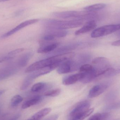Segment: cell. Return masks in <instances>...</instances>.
<instances>
[{
	"label": "cell",
	"instance_id": "12",
	"mask_svg": "<svg viewBox=\"0 0 120 120\" xmlns=\"http://www.w3.org/2000/svg\"><path fill=\"white\" fill-rule=\"evenodd\" d=\"M96 26L97 24L95 20H91L87 21L82 28L75 32V35L77 36L87 33L95 29Z\"/></svg>",
	"mask_w": 120,
	"mask_h": 120
},
{
	"label": "cell",
	"instance_id": "8",
	"mask_svg": "<svg viewBox=\"0 0 120 120\" xmlns=\"http://www.w3.org/2000/svg\"><path fill=\"white\" fill-rule=\"evenodd\" d=\"M77 67V64L75 62L68 60L62 62L58 66L57 72L60 74H66L76 70Z\"/></svg>",
	"mask_w": 120,
	"mask_h": 120
},
{
	"label": "cell",
	"instance_id": "23",
	"mask_svg": "<svg viewBox=\"0 0 120 120\" xmlns=\"http://www.w3.org/2000/svg\"><path fill=\"white\" fill-rule=\"evenodd\" d=\"M94 70V67L93 66L90 64H84L82 65L80 68L79 72L87 73L91 72Z\"/></svg>",
	"mask_w": 120,
	"mask_h": 120
},
{
	"label": "cell",
	"instance_id": "19",
	"mask_svg": "<svg viewBox=\"0 0 120 120\" xmlns=\"http://www.w3.org/2000/svg\"><path fill=\"white\" fill-rule=\"evenodd\" d=\"M110 116L109 113L104 112L102 113H97L92 116L89 118L90 120H103L108 119Z\"/></svg>",
	"mask_w": 120,
	"mask_h": 120
},
{
	"label": "cell",
	"instance_id": "20",
	"mask_svg": "<svg viewBox=\"0 0 120 120\" xmlns=\"http://www.w3.org/2000/svg\"><path fill=\"white\" fill-rule=\"evenodd\" d=\"M47 86L46 84L44 82H38L34 85L31 89V91L33 92H38L43 91L45 89Z\"/></svg>",
	"mask_w": 120,
	"mask_h": 120
},
{
	"label": "cell",
	"instance_id": "27",
	"mask_svg": "<svg viewBox=\"0 0 120 120\" xmlns=\"http://www.w3.org/2000/svg\"><path fill=\"white\" fill-rule=\"evenodd\" d=\"M58 118V116L57 115H54L51 116L48 118L46 120H57Z\"/></svg>",
	"mask_w": 120,
	"mask_h": 120
},
{
	"label": "cell",
	"instance_id": "26",
	"mask_svg": "<svg viewBox=\"0 0 120 120\" xmlns=\"http://www.w3.org/2000/svg\"><path fill=\"white\" fill-rule=\"evenodd\" d=\"M56 37L52 35L47 34L44 36L43 39L46 41H51L54 40Z\"/></svg>",
	"mask_w": 120,
	"mask_h": 120
},
{
	"label": "cell",
	"instance_id": "6",
	"mask_svg": "<svg viewBox=\"0 0 120 120\" xmlns=\"http://www.w3.org/2000/svg\"><path fill=\"white\" fill-rule=\"evenodd\" d=\"M39 20V19H34L29 20H26L24 22H22V23H20L11 30H10L1 35L0 37V39H3L8 38V37L15 34L17 33V32L21 30L24 27L37 23L38 22Z\"/></svg>",
	"mask_w": 120,
	"mask_h": 120
},
{
	"label": "cell",
	"instance_id": "25",
	"mask_svg": "<svg viewBox=\"0 0 120 120\" xmlns=\"http://www.w3.org/2000/svg\"><path fill=\"white\" fill-rule=\"evenodd\" d=\"M24 49L23 48H21L18 49H15V50L11 51L10 52H9L8 53V55L10 56H13L15 55H17L18 54L20 53L21 52H22L24 51Z\"/></svg>",
	"mask_w": 120,
	"mask_h": 120
},
{
	"label": "cell",
	"instance_id": "16",
	"mask_svg": "<svg viewBox=\"0 0 120 120\" xmlns=\"http://www.w3.org/2000/svg\"><path fill=\"white\" fill-rule=\"evenodd\" d=\"M58 43H53L40 47L37 50L38 53L43 54L49 53L55 49L58 46Z\"/></svg>",
	"mask_w": 120,
	"mask_h": 120
},
{
	"label": "cell",
	"instance_id": "29",
	"mask_svg": "<svg viewBox=\"0 0 120 120\" xmlns=\"http://www.w3.org/2000/svg\"><path fill=\"white\" fill-rule=\"evenodd\" d=\"M21 116V115L20 114H17L14 115L13 117H12L11 118L10 120H18V118H19Z\"/></svg>",
	"mask_w": 120,
	"mask_h": 120
},
{
	"label": "cell",
	"instance_id": "9",
	"mask_svg": "<svg viewBox=\"0 0 120 120\" xmlns=\"http://www.w3.org/2000/svg\"><path fill=\"white\" fill-rule=\"evenodd\" d=\"M19 68L16 64L10 65L0 70V80L5 79L15 74Z\"/></svg>",
	"mask_w": 120,
	"mask_h": 120
},
{
	"label": "cell",
	"instance_id": "28",
	"mask_svg": "<svg viewBox=\"0 0 120 120\" xmlns=\"http://www.w3.org/2000/svg\"><path fill=\"white\" fill-rule=\"evenodd\" d=\"M112 45L115 46H120V39L113 42L112 43Z\"/></svg>",
	"mask_w": 120,
	"mask_h": 120
},
{
	"label": "cell",
	"instance_id": "1",
	"mask_svg": "<svg viewBox=\"0 0 120 120\" xmlns=\"http://www.w3.org/2000/svg\"><path fill=\"white\" fill-rule=\"evenodd\" d=\"M52 15L53 17L62 19L79 20L84 22L85 20H95L98 17L96 12H90L85 10L84 11H69L54 12L52 13Z\"/></svg>",
	"mask_w": 120,
	"mask_h": 120
},
{
	"label": "cell",
	"instance_id": "30",
	"mask_svg": "<svg viewBox=\"0 0 120 120\" xmlns=\"http://www.w3.org/2000/svg\"><path fill=\"white\" fill-rule=\"evenodd\" d=\"M5 90H0V96L3 94L5 93Z\"/></svg>",
	"mask_w": 120,
	"mask_h": 120
},
{
	"label": "cell",
	"instance_id": "7",
	"mask_svg": "<svg viewBox=\"0 0 120 120\" xmlns=\"http://www.w3.org/2000/svg\"><path fill=\"white\" fill-rule=\"evenodd\" d=\"M90 105L91 103L87 100L80 101L77 104L70 113L71 119L73 120L76 116L89 109Z\"/></svg>",
	"mask_w": 120,
	"mask_h": 120
},
{
	"label": "cell",
	"instance_id": "21",
	"mask_svg": "<svg viewBox=\"0 0 120 120\" xmlns=\"http://www.w3.org/2000/svg\"><path fill=\"white\" fill-rule=\"evenodd\" d=\"M94 108L89 109L76 116L73 120H83L90 115L94 112Z\"/></svg>",
	"mask_w": 120,
	"mask_h": 120
},
{
	"label": "cell",
	"instance_id": "3",
	"mask_svg": "<svg viewBox=\"0 0 120 120\" xmlns=\"http://www.w3.org/2000/svg\"><path fill=\"white\" fill-rule=\"evenodd\" d=\"M65 61L63 54H60L35 62L29 66L25 70V73L32 72L46 67L56 65L59 66Z\"/></svg>",
	"mask_w": 120,
	"mask_h": 120
},
{
	"label": "cell",
	"instance_id": "4",
	"mask_svg": "<svg viewBox=\"0 0 120 120\" xmlns=\"http://www.w3.org/2000/svg\"><path fill=\"white\" fill-rule=\"evenodd\" d=\"M120 29V24L104 25L97 28L91 34V37L97 38L110 34Z\"/></svg>",
	"mask_w": 120,
	"mask_h": 120
},
{
	"label": "cell",
	"instance_id": "31",
	"mask_svg": "<svg viewBox=\"0 0 120 120\" xmlns=\"http://www.w3.org/2000/svg\"><path fill=\"white\" fill-rule=\"evenodd\" d=\"M9 0H0V3L5 2V1H8Z\"/></svg>",
	"mask_w": 120,
	"mask_h": 120
},
{
	"label": "cell",
	"instance_id": "10",
	"mask_svg": "<svg viewBox=\"0 0 120 120\" xmlns=\"http://www.w3.org/2000/svg\"><path fill=\"white\" fill-rule=\"evenodd\" d=\"M108 87V85L106 84H101L94 86L90 89L88 97L90 98L97 97L103 93Z\"/></svg>",
	"mask_w": 120,
	"mask_h": 120
},
{
	"label": "cell",
	"instance_id": "18",
	"mask_svg": "<svg viewBox=\"0 0 120 120\" xmlns=\"http://www.w3.org/2000/svg\"><path fill=\"white\" fill-rule=\"evenodd\" d=\"M106 6V5L105 4H96L84 7V9L85 11L90 12H96L104 8Z\"/></svg>",
	"mask_w": 120,
	"mask_h": 120
},
{
	"label": "cell",
	"instance_id": "11",
	"mask_svg": "<svg viewBox=\"0 0 120 120\" xmlns=\"http://www.w3.org/2000/svg\"><path fill=\"white\" fill-rule=\"evenodd\" d=\"M85 76L83 73L79 72L75 74L66 77L63 80V84L65 85H70L73 84L78 81H81Z\"/></svg>",
	"mask_w": 120,
	"mask_h": 120
},
{
	"label": "cell",
	"instance_id": "22",
	"mask_svg": "<svg viewBox=\"0 0 120 120\" xmlns=\"http://www.w3.org/2000/svg\"><path fill=\"white\" fill-rule=\"evenodd\" d=\"M23 98L19 95L14 96L10 102V105L12 108H15L17 106L23 101Z\"/></svg>",
	"mask_w": 120,
	"mask_h": 120
},
{
	"label": "cell",
	"instance_id": "5",
	"mask_svg": "<svg viewBox=\"0 0 120 120\" xmlns=\"http://www.w3.org/2000/svg\"><path fill=\"white\" fill-rule=\"evenodd\" d=\"M92 63L99 76H105L106 73L111 68L109 61L104 57L96 58L92 60Z\"/></svg>",
	"mask_w": 120,
	"mask_h": 120
},
{
	"label": "cell",
	"instance_id": "17",
	"mask_svg": "<svg viewBox=\"0 0 120 120\" xmlns=\"http://www.w3.org/2000/svg\"><path fill=\"white\" fill-rule=\"evenodd\" d=\"M51 111V108H43L34 114L30 119L33 120H41L50 113Z\"/></svg>",
	"mask_w": 120,
	"mask_h": 120
},
{
	"label": "cell",
	"instance_id": "33",
	"mask_svg": "<svg viewBox=\"0 0 120 120\" xmlns=\"http://www.w3.org/2000/svg\"></svg>",
	"mask_w": 120,
	"mask_h": 120
},
{
	"label": "cell",
	"instance_id": "13",
	"mask_svg": "<svg viewBox=\"0 0 120 120\" xmlns=\"http://www.w3.org/2000/svg\"><path fill=\"white\" fill-rule=\"evenodd\" d=\"M42 100V97L39 96L34 97L24 102L22 105V109H25L28 108L32 106L36 105L39 103Z\"/></svg>",
	"mask_w": 120,
	"mask_h": 120
},
{
	"label": "cell",
	"instance_id": "2",
	"mask_svg": "<svg viewBox=\"0 0 120 120\" xmlns=\"http://www.w3.org/2000/svg\"><path fill=\"white\" fill-rule=\"evenodd\" d=\"M84 21L79 20H59L54 19H46L42 22V24L46 29L65 30L81 27Z\"/></svg>",
	"mask_w": 120,
	"mask_h": 120
},
{
	"label": "cell",
	"instance_id": "32",
	"mask_svg": "<svg viewBox=\"0 0 120 120\" xmlns=\"http://www.w3.org/2000/svg\"><path fill=\"white\" fill-rule=\"evenodd\" d=\"M1 113V110L0 108V115Z\"/></svg>",
	"mask_w": 120,
	"mask_h": 120
},
{
	"label": "cell",
	"instance_id": "15",
	"mask_svg": "<svg viewBox=\"0 0 120 120\" xmlns=\"http://www.w3.org/2000/svg\"><path fill=\"white\" fill-rule=\"evenodd\" d=\"M47 34H50L56 38H62L65 37L68 34V31L65 30L56 29H46Z\"/></svg>",
	"mask_w": 120,
	"mask_h": 120
},
{
	"label": "cell",
	"instance_id": "14",
	"mask_svg": "<svg viewBox=\"0 0 120 120\" xmlns=\"http://www.w3.org/2000/svg\"><path fill=\"white\" fill-rule=\"evenodd\" d=\"M32 55V54L31 52H29L22 55L19 58L17 62L18 66L19 68L26 66Z\"/></svg>",
	"mask_w": 120,
	"mask_h": 120
},
{
	"label": "cell",
	"instance_id": "24",
	"mask_svg": "<svg viewBox=\"0 0 120 120\" xmlns=\"http://www.w3.org/2000/svg\"><path fill=\"white\" fill-rule=\"evenodd\" d=\"M61 92L60 89H59L50 90L44 94V96L49 97H55L58 96Z\"/></svg>",
	"mask_w": 120,
	"mask_h": 120
}]
</instances>
